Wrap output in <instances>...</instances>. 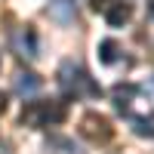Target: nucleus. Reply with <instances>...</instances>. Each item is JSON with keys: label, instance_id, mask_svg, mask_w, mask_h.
<instances>
[{"label": "nucleus", "instance_id": "obj_1", "mask_svg": "<svg viewBox=\"0 0 154 154\" xmlns=\"http://www.w3.org/2000/svg\"><path fill=\"white\" fill-rule=\"evenodd\" d=\"M59 86H62L65 96H74V99L77 96H102V86L83 71L80 62H74V59L59 65Z\"/></svg>", "mask_w": 154, "mask_h": 154}, {"label": "nucleus", "instance_id": "obj_2", "mask_svg": "<svg viewBox=\"0 0 154 154\" xmlns=\"http://www.w3.org/2000/svg\"><path fill=\"white\" fill-rule=\"evenodd\" d=\"M68 117L65 102H28L22 108V123L28 126H59Z\"/></svg>", "mask_w": 154, "mask_h": 154}, {"label": "nucleus", "instance_id": "obj_3", "mask_svg": "<svg viewBox=\"0 0 154 154\" xmlns=\"http://www.w3.org/2000/svg\"><path fill=\"white\" fill-rule=\"evenodd\" d=\"M80 133L86 139H93V142H108L111 139V123H108V117H102V114H86Z\"/></svg>", "mask_w": 154, "mask_h": 154}, {"label": "nucleus", "instance_id": "obj_4", "mask_svg": "<svg viewBox=\"0 0 154 154\" xmlns=\"http://www.w3.org/2000/svg\"><path fill=\"white\" fill-rule=\"evenodd\" d=\"M40 86H43V80H40L34 71H19V74H16V80H12V89H16L22 99L37 96V93H40Z\"/></svg>", "mask_w": 154, "mask_h": 154}, {"label": "nucleus", "instance_id": "obj_5", "mask_svg": "<svg viewBox=\"0 0 154 154\" xmlns=\"http://www.w3.org/2000/svg\"><path fill=\"white\" fill-rule=\"evenodd\" d=\"M12 43H16L19 56H25V59H37V34H34L31 28H22L16 37H12Z\"/></svg>", "mask_w": 154, "mask_h": 154}, {"label": "nucleus", "instance_id": "obj_6", "mask_svg": "<svg viewBox=\"0 0 154 154\" xmlns=\"http://www.w3.org/2000/svg\"><path fill=\"white\" fill-rule=\"evenodd\" d=\"M130 19H133V6L130 3H111L105 9V22L111 25V28H123Z\"/></svg>", "mask_w": 154, "mask_h": 154}, {"label": "nucleus", "instance_id": "obj_7", "mask_svg": "<svg viewBox=\"0 0 154 154\" xmlns=\"http://www.w3.org/2000/svg\"><path fill=\"white\" fill-rule=\"evenodd\" d=\"M49 16L59 22H74V3L71 0H53L49 3Z\"/></svg>", "mask_w": 154, "mask_h": 154}, {"label": "nucleus", "instance_id": "obj_8", "mask_svg": "<svg viewBox=\"0 0 154 154\" xmlns=\"http://www.w3.org/2000/svg\"><path fill=\"white\" fill-rule=\"evenodd\" d=\"M96 53H99V62H102V65H114V62H117L120 46L108 37V40H102V43H99V49H96Z\"/></svg>", "mask_w": 154, "mask_h": 154}, {"label": "nucleus", "instance_id": "obj_9", "mask_svg": "<svg viewBox=\"0 0 154 154\" xmlns=\"http://www.w3.org/2000/svg\"><path fill=\"white\" fill-rule=\"evenodd\" d=\"M133 96H136V86H114V105H117V111L130 114V99Z\"/></svg>", "mask_w": 154, "mask_h": 154}, {"label": "nucleus", "instance_id": "obj_10", "mask_svg": "<svg viewBox=\"0 0 154 154\" xmlns=\"http://www.w3.org/2000/svg\"><path fill=\"white\" fill-rule=\"evenodd\" d=\"M130 123H133V133L136 136L154 139V120H148V117H130Z\"/></svg>", "mask_w": 154, "mask_h": 154}, {"label": "nucleus", "instance_id": "obj_11", "mask_svg": "<svg viewBox=\"0 0 154 154\" xmlns=\"http://www.w3.org/2000/svg\"><path fill=\"white\" fill-rule=\"evenodd\" d=\"M49 145H53V148H65V154H80L71 139H49Z\"/></svg>", "mask_w": 154, "mask_h": 154}, {"label": "nucleus", "instance_id": "obj_12", "mask_svg": "<svg viewBox=\"0 0 154 154\" xmlns=\"http://www.w3.org/2000/svg\"><path fill=\"white\" fill-rule=\"evenodd\" d=\"M3 108H6V93H0V114H3Z\"/></svg>", "mask_w": 154, "mask_h": 154}, {"label": "nucleus", "instance_id": "obj_13", "mask_svg": "<svg viewBox=\"0 0 154 154\" xmlns=\"http://www.w3.org/2000/svg\"><path fill=\"white\" fill-rule=\"evenodd\" d=\"M148 16L154 19V0H148Z\"/></svg>", "mask_w": 154, "mask_h": 154}, {"label": "nucleus", "instance_id": "obj_14", "mask_svg": "<svg viewBox=\"0 0 154 154\" xmlns=\"http://www.w3.org/2000/svg\"><path fill=\"white\" fill-rule=\"evenodd\" d=\"M93 3H96V9H99V3H102V0H93Z\"/></svg>", "mask_w": 154, "mask_h": 154}]
</instances>
